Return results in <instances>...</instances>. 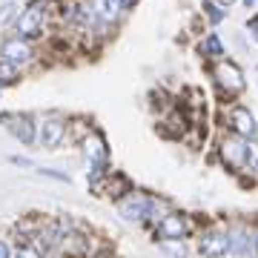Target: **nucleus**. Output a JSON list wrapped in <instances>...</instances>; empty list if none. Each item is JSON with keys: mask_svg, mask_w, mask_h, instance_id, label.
<instances>
[{"mask_svg": "<svg viewBox=\"0 0 258 258\" xmlns=\"http://www.w3.org/2000/svg\"><path fill=\"white\" fill-rule=\"evenodd\" d=\"M247 147H249V138H241L230 129H218V135L212 141V158L232 178H238L244 172V166H247Z\"/></svg>", "mask_w": 258, "mask_h": 258, "instance_id": "3", "label": "nucleus"}, {"mask_svg": "<svg viewBox=\"0 0 258 258\" xmlns=\"http://www.w3.org/2000/svg\"><path fill=\"white\" fill-rule=\"evenodd\" d=\"M126 3H129V6H138V0H126Z\"/></svg>", "mask_w": 258, "mask_h": 258, "instance_id": "30", "label": "nucleus"}, {"mask_svg": "<svg viewBox=\"0 0 258 258\" xmlns=\"http://www.w3.org/2000/svg\"><path fill=\"white\" fill-rule=\"evenodd\" d=\"M37 175H43V178H52V181H57V184H72V175L69 172H63V169H55V166H37L35 169Z\"/></svg>", "mask_w": 258, "mask_h": 258, "instance_id": "23", "label": "nucleus"}, {"mask_svg": "<svg viewBox=\"0 0 258 258\" xmlns=\"http://www.w3.org/2000/svg\"><path fill=\"white\" fill-rule=\"evenodd\" d=\"M218 3H224V6L230 9V6H235V3H238V0H218Z\"/></svg>", "mask_w": 258, "mask_h": 258, "instance_id": "29", "label": "nucleus"}, {"mask_svg": "<svg viewBox=\"0 0 258 258\" xmlns=\"http://www.w3.org/2000/svg\"><path fill=\"white\" fill-rule=\"evenodd\" d=\"M132 189H135V181H132L126 172H120V169H112L109 184H106V195H103V198L115 204V201H120V198H123L126 192H132Z\"/></svg>", "mask_w": 258, "mask_h": 258, "instance_id": "16", "label": "nucleus"}, {"mask_svg": "<svg viewBox=\"0 0 258 258\" xmlns=\"http://www.w3.org/2000/svg\"><path fill=\"white\" fill-rule=\"evenodd\" d=\"M78 149H81V155H83V161H86V166H112L109 138H106V132H103L98 123H95L86 135H83V141L78 144Z\"/></svg>", "mask_w": 258, "mask_h": 258, "instance_id": "11", "label": "nucleus"}, {"mask_svg": "<svg viewBox=\"0 0 258 258\" xmlns=\"http://www.w3.org/2000/svg\"><path fill=\"white\" fill-rule=\"evenodd\" d=\"M89 3H92L98 20H101L106 29H112L115 35H118V29L126 23V18L132 15V9H135V6H129L126 0H89Z\"/></svg>", "mask_w": 258, "mask_h": 258, "instance_id": "13", "label": "nucleus"}, {"mask_svg": "<svg viewBox=\"0 0 258 258\" xmlns=\"http://www.w3.org/2000/svg\"><path fill=\"white\" fill-rule=\"evenodd\" d=\"M247 35L255 40V46H258V12H252L247 18Z\"/></svg>", "mask_w": 258, "mask_h": 258, "instance_id": "26", "label": "nucleus"}, {"mask_svg": "<svg viewBox=\"0 0 258 258\" xmlns=\"http://www.w3.org/2000/svg\"><path fill=\"white\" fill-rule=\"evenodd\" d=\"M23 69L20 66H15L12 60H6V57H0V83H3V89L6 86H18L20 81H23Z\"/></svg>", "mask_w": 258, "mask_h": 258, "instance_id": "21", "label": "nucleus"}, {"mask_svg": "<svg viewBox=\"0 0 258 258\" xmlns=\"http://www.w3.org/2000/svg\"><path fill=\"white\" fill-rule=\"evenodd\" d=\"M9 164L12 166H20V169H37V164L32 161V158H26V155H12Z\"/></svg>", "mask_w": 258, "mask_h": 258, "instance_id": "24", "label": "nucleus"}, {"mask_svg": "<svg viewBox=\"0 0 258 258\" xmlns=\"http://www.w3.org/2000/svg\"><path fill=\"white\" fill-rule=\"evenodd\" d=\"M152 195H155V192L135 186L132 192H126L120 201L112 204V207L118 210V215H120V221H123V224H132V227H144V230H147L149 210H152Z\"/></svg>", "mask_w": 258, "mask_h": 258, "instance_id": "9", "label": "nucleus"}, {"mask_svg": "<svg viewBox=\"0 0 258 258\" xmlns=\"http://www.w3.org/2000/svg\"><path fill=\"white\" fill-rule=\"evenodd\" d=\"M92 255V235L81 227H75L72 232H66L57 241V247L49 252V258H89Z\"/></svg>", "mask_w": 258, "mask_h": 258, "instance_id": "12", "label": "nucleus"}, {"mask_svg": "<svg viewBox=\"0 0 258 258\" xmlns=\"http://www.w3.org/2000/svg\"><path fill=\"white\" fill-rule=\"evenodd\" d=\"M241 3H244V9H255V6H258V0H241Z\"/></svg>", "mask_w": 258, "mask_h": 258, "instance_id": "28", "label": "nucleus"}, {"mask_svg": "<svg viewBox=\"0 0 258 258\" xmlns=\"http://www.w3.org/2000/svg\"><path fill=\"white\" fill-rule=\"evenodd\" d=\"M252 227H255V258H258V215H252Z\"/></svg>", "mask_w": 258, "mask_h": 258, "instance_id": "27", "label": "nucleus"}, {"mask_svg": "<svg viewBox=\"0 0 258 258\" xmlns=\"http://www.w3.org/2000/svg\"><path fill=\"white\" fill-rule=\"evenodd\" d=\"M198 15L204 18V23L210 29H215L230 18V9H227L224 3H218V0H201V12H198Z\"/></svg>", "mask_w": 258, "mask_h": 258, "instance_id": "18", "label": "nucleus"}, {"mask_svg": "<svg viewBox=\"0 0 258 258\" xmlns=\"http://www.w3.org/2000/svg\"><path fill=\"white\" fill-rule=\"evenodd\" d=\"M95 126V120L89 118V115H69V144H81L83 135L89 132V129Z\"/></svg>", "mask_w": 258, "mask_h": 258, "instance_id": "19", "label": "nucleus"}, {"mask_svg": "<svg viewBox=\"0 0 258 258\" xmlns=\"http://www.w3.org/2000/svg\"><path fill=\"white\" fill-rule=\"evenodd\" d=\"M0 95H3V83H0Z\"/></svg>", "mask_w": 258, "mask_h": 258, "instance_id": "32", "label": "nucleus"}, {"mask_svg": "<svg viewBox=\"0 0 258 258\" xmlns=\"http://www.w3.org/2000/svg\"><path fill=\"white\" fill-rule=\"evenodd\" d=\"M198 230H201V218L195 212L175 207L172 212H166L149 232H152V241L161 244V241H192Z\"/></svg>", "mask_w": 258, "mask_h": 258, "instance_id": "4", "label": "nucleus"}, {"mask_svg": "<svg viewBox=\"0 0 258 258\" xmlns=\"http://www.w3.org/2000/svg\"><path fill=\"white\" fill-rule=\"evenodd\" d=\"M20 37H29V40H43L55 32V18H52V9H49V0H29L26 6H20L18 20L15 26L9 29Z\"/></svg>", "mask_w": 258, "mask_h": 258, "instance_id": "2", "label": "nucleus"}, {"mask_svg": "<svg viewBox=\"0 0 258 258\" xmlns=\"http://www.w3.org/2000/svg\"><path fill=\"white\" fill-rule=\"evenodd\" d=\"M0 57H6L15 66H20L23 72H29V69H35L40 63L43 55H40V43L37 40L20 37L15 32H6V35L0 37Z\"/></svg>", "mask_w": 258, "mask_h": 258, "instance_id": "7", "label": "nucleus"}, {"mask_svg": "<svg viewBox=\"0 0 258 258\" xmlns=\"http://www.w3.org/2000/svg\"><path fill=\"white\" fill-rule=\"evenodd\" d=\"M164 258H192V247L189 241H161L158 244Z\"/></svg>", "mask_w": 258, "mask_h": 258, "instance_id": "20", "label": "nucleus"}, {"mask_svg": "<svg viewBox=\"0 0 258 258\" xmlns=\"http://www.w3.org/2000/svg\"><path fill=\"white\" fill-rule=\"evenodd\" d=\"M0 258H15V241L0 235Z\"/></svg>", "mask_w": 258, "mask_h": 258, "instance_id": "25", "label": "nucleus"}, {"mask_svg": "<svg viewBox=\"0 0 258 258\" xmlns=\"http://www.w3.org/2000/svg\"><path fill=\"white\" fill-rule=\"evenodd\" d=\"M115 166H86V186H89V195L95 198H103L106 195V184H109V175Z\"/></svg>", "mask_w": 258, "mask_h": 258, "instance_id": "17", "label": "nucleus"}, {"mask_svg": "<svg viewBox=\"0 0 258 258\" xmlns=\"http://www.w3.org/2000/svg\"><path fill=\"white\" fill-rule=\"evenodd\" d=\"M207 78H210L215 95L221 98V103L241 101L247 92V72L235 57H221L215 63H207Z\"/></svg>", "mask_w": 258, "mask_h": 258, "instance_id": "1", "label": "nucleus"}, {"mask_svg": "<svg viewBox=\"0 0 258 258\" xmlns=\"http://www.w3.org/2000/svg\"><path fill=\"white\" fill-rule=\"evenodd\" d=\"M63 144H69V115L60 109H49L43 115H37V147L55 152Z\"/></svg>", "mask_w": 258, "mask_h": 258, "instance_id": "6", "label": "nucleus"}, {"mask_svg": "<svg viewBox=\"0 0 258 258\" xmlns=\"http://www.w3.org/2000/svg\"><path fill=\"white\" fill-rule=\"evenodd\" d=\"M195 252L201 258H227L230 255V232L227 218H210L195 232Z\"/></svg>", "mask_w": 258, "mask_h": 258, "instance_id": "5", "label": "nucleus"}, {"mask_svg": "<svg viewBox=\"0 0 258 258\" xmlns=\"http://www.w3.org/2000/svg\"><path fill=\"white\" fill-rule=\"evenodd\" d=\"M3 129L15 141H20V147H37V115L35 112H12Z\"/></svg>", "mask_w": 258, "mask_h": 258, "instance_id": "14", "label": "nucleus"}, {"mask_svg": "<svg viewBox=\"0 0 258 258\" xmlns=\"http://www.w3.org/2000/svg\"><path fill=\"white\" fill-rule=\"evenodd\" d=\"M218 129H230V132H235L241 138H255L258 118L247 103L230 101V103H221V109H218Z\"/></svg>", "mask_w": 258, "mask_h": 258, "instance_id": "8", "label": "nucleus"}, {"mask_svg": "<svg viewBox=\"0 0 258 258\" xmlns=\"http://www.w3.org/2000/svg\"><path fill=\"white\" fill-rule=\"evenodd\" d=\"M106 258H120V255H106Z\"/></svg>", "mask_w": 258, "mask_h": 258, "instance_id": "31", "label": "nucleus"}, {"mask_svg": "<svg viewBox=\"0 0 258 258\" xmlns=\"http://www.w3.org/2000/svg\"><path fill=\"white\" fill-rule=\"evenodd\" d=\"M15 258H49V255L40 244L26 241V244H15Z\"/></svg>", "mask_w": 258, "mask_h": 258, "instance_id": "22", "label": "nucleus"}, {"mask_svg": "<svg viewBox=\"0 0 258 258\" xmlns=\"http://www.w3.org/2000/svg\"><path fill=\"white\" fill-rule=\"evenodd\" d=\"M195 55L204 60V66L207 63H215V60H221V57H230V49H227V43H224V37L215 32V29H210V32H204V35H198V43H195Z\"/></svg>", "mask_w": 258, "mask_h": 258, "instance_id": "15", "label": "nucleus"}, {"mask_svg": "<svg viewBox=\"0 0 258 258\" xmlns=\"http://www.w3.org/2000/svg\"><path fill=\"white\" fill-rule=\"evenodd\" d=\"M227 232H230V255L232 258H255V227L252 215H232L227 218Z\"/></svg>", "mask_w": 258, "mask_h": 258, "instance_id": "10", "label": "nucleus"}]
</instances>
